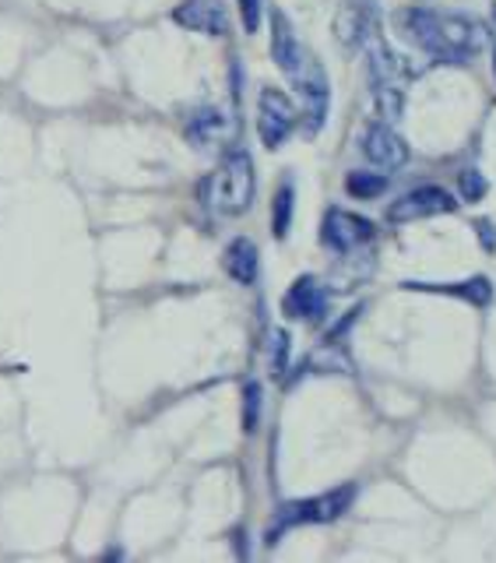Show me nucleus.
Instances as JSON below:
<instances>
[{
    "mask_svg": "<svg viewBox=\"0 0 496 563\" xmlns=\"http://www.w3.org/2000/svg\"><path fill=\"white\" fill-rule=\"evenodd\" d=\"M352 497H356V486H339V489H331V493H321V497L286 504V507L278 510V521L268 528V545H275L278 536L286 532V528L339 521V518L345 515V510L352 507Z\"/></svg>",
    "mask_w": 496,
    "mask_h": 563,
    "instance_id": "4",
    "label": "nucleus"
},
{
    "mask_svg": "<svg viewBox=\"0 0 496 563\" xmlns=\"http://www.w3.org/2000/svg\"><path fill=\"white\" fill-rule=\"evenodd\" d=\"M299 123V110L293 106V99L278 88H264L257 99V134L268 148H282L286 137L296 131Z\"/></svg>",
    "mask_w": 496,
    "mask_h": 563,
    "instance_id": "7",
    "label": "nucleus"
},
{
    "mask_svg": "<svg viewBox=\"0 0 496 563\" xmlns=\"http://www.w3.org/2000/svg\"><path fill=\"white\" fill-rule=\"evenodd\" d=\"M363 155L370 166L392 173L409 163V145H405V137L392 128V123L381 120V123H370L363 131Z\"/></svg>",
    "mask_w": 496,
    "mask_h": 563,
    "instance_id": "10",
    "label": "nucleus"
},
{
    "mask_svg": "<svg viewBox=\"0 0 496 563\" xmlns=\"http://www.w3.org/2000/svg\"><path fill=\"white\" fill-rule=\"evenodd\" d=\"M475 229H480V240H483V246H489V251H496V233H493V222L480 219V222H475Z\"/></svg>",
    "mask_w": 496,
    "mask_h": 563,
    "instance_id": "23",
    "label": "nucleus"
},
{
    "mask_svg": "<svg viewBox=\"0 0 496 563\" xmlns=\"http://www.w3.org/2000/svg\"><path fill=\"white\" fill-rule=\"evenodd\" d=\"M363 49H366L370 92H374L377 113L384 117V123H392L405 113V85L412 81L416 67H409V60L398 57V53L381 40V32Z\"/></svg>",
    "mask_w": 496,
    "mask_h": 563,
    "instance_id": "2",
    "label": "nucleus"
},
{
    "mask_svg": "<svg viewBox=\"0 0 496 563\" xmlns=\"http://www.w3.org/2000/svg\"><path fill=\"white\" fill-rule=\"evenodd\" d=\"M458 208V198L444 187H416L409 194H401V198L387 208V222H419V219H433V216H448V211Z\"/></svg>",
    "mask_w": 496,
    "mask_h": 563,
    "instance_id": "8",
    "label": "nucleus"
},
{
    "mask_svg": "<svg viewBox=\"0 0 496 563\" xmlns=\"http://www.w3.org/2000/svg\"><path fill=\"white\" fill-rule=\"evenodd\" d=\"M381 32L377 0H342L334 14V40L345 49H363Z\"/></svg>",
    "mask_w": 496,
    "mask_h": 563,
    "instance_id": "6",
    "label": "nucleus"
},
{
    "mask_svg": "<svg viewBox=\"0 0 496 563\" xmlns=\"http://www.w3.org/2000/svg\"><path fill=\"white\" fill-rule=\"evenodd\" d=\"M257 419H261V384L251 380V384L243 387V430L254 433Z\"/></svg>",
    "mask_w": 496,
    "mask_h": 563,
    "instance_id": "19",
    "label": "nucleus"
},
{
    "mask_svg": "<svg viewBox=\"0 0 496 563\" xmlns=\"http://www.w3.org/2000/svg\"><path fill=\"white\" fill-rule=\"evenodd\" d=\"M395 22L405 40L440 64H469L489 40L486 25L475 22L469 14L409 8V11H398Z\"/></svg>",
    "mask_w": 496,
    "mask_h": 563,
    "instance_id": "1",
    "label": "nucleus"
},
{
    "mask_svg": "<svg viewBox=\"0 0 496 563\" xmlns=\"http://www.w3.org/2000/svg\"><path fill=\"white\" fill-rule=\"evenodd\" d=\"M173 22L187 32H201V35L229 32V14H225L222 0H180L173 11Z\"/></svg>",
    "mask_w": 496,
    "mask_h": 563,
    "instance_id": "12",
    "label": "nucleus"
},
{
    "mask_svg": "<svg viewBox=\"0 0 496 563\" xmlns=\"http://www.w3.org/2000/svg\"><path fill=\"white\" fill-rule=\"evenodd\" d=\"M254 190H257V176H254V158L243 148L229 152L219 169L201 184V198L222 216H243L246 208L254 205Z\"/></svg>",
    "mask_w": 496,
    "mask_h": 563,
    "instance_id": "3",
    "label": "nucleus"
},
{
    "mask_svg": "<svg viewBox=\"0 0 496 563\" xmlns=\"http://www.w3.org/2000/svg\"><path fill=\"white\" fill-rule=\"evenodd\" d=\"M324 243L331 246V251L339 254H352L360 251V246H366L370 240L377 236V225L356 216V211H345V208H331L324 216Z\"/></svg>",
    "mask_w": 496,
    "mask_h": 563,
    "instance_id": "9",
    "label": "nucleus"
},
{
    "mask_svg": "<svg viewBox=\"0 0 496 563\" xmlns=\"http://www.w3.org/2000/svg\"><path fill=\"white\" fill-rule=\"evenodd\" d=\"M286 363H289V334L286 331H275L272 334V374H286Z\"/></svg>",
    "mask_w": 496,
    "mask_h": 563,
    "instance_id": "21",
    "label": "nucleus"
},
{
    "mask_svg": "<svg viewBox=\"0 0 496 563\" xmlns=\"http://www.w3.org/2000/svg\"><path fill=\"white\" fill-rule=\"evenodd\" d=\"M345 190L352 194V198L370 201V198H377V194L387 190V176L384 173H349Z\"/></svg>",
    "mask_w": 496,
    "mask_h": 563,
    "instance_id": "17",
    "label": "nucleus"
},
{
    "mask_svg": "<svg viewBox=\"0 0 496 563\" xmlns=\"http://www.w3.org/2000/svg\"><path fill=\"white\" fill-rule=\"evenodd\" d=\"M233 137H236V120L229 113H222V110H216V106L198 110L187 123V141H190V145L205 148V152L233 145Z\"/></svg>",
    "mask_w": 496,
    "mask_h": 563,
    "instance_id": "11",
    "label": "nucleus"
},
{
    "mask_svg": "<svg viewBox=\"0 0 496 563\" xmlns=\"http://www.w3.org/2000/svg\"><path fill=\"white\" fill-rule=\"evenodd\" d=\"M493 70H496V53H493Z\"/></svg>",
    "mask_w": 496,
    "mask_h": 563,
    "instance_id": "24",
    "label": "nucleus"
},
{
    "mask_svg": "<svg viewBox=\"0 0 496 563\" xmlns=\"http://www.w3.org/2000/svg\"><path fill=\"white\" fill-rule=\"evenodd\" d=\"M304 57H307V49H304V43L296 40L289 18L282 11H272V60L278 64V70L289 78Z\"/></svg>",
    "mask_w": 496,
    "mask_h": 563,
    "instance_id": "14",
    "label": "nucleus"
},
{
    "mask_svg": "<svg viewBox=\"0 0 496 563\" xmlns=\"http://www.w3.org/2000/svg\"><path fill=\"white\" fill-rule=\"evenodd\" d=\"M405 289H433V292H451V296H462L475 307H489L493 303V282L489 278H469V282H458V286H430V282H405Z\"/></svg>",
    "mask_w": 496,
    "mask_h": 563,
    "instance_id": "16",
    "label": "nucleus"
},
{
    "mask_svg": "<svg viewBox=\"0 0 496 563\" xmlns=\"http://www.w3.org/2000/svg\"><path fill=\"white\" fill-rule=\"evenodd\" d=\"M282 310H286V317H293V321H321L328 310V292L313 275H304L289 286L286 299H282Z\"/></svg>",
    "mask_w": 496,
    "mask_h": 563,
    "instance_id": "13",
    "label": "nucleus"
},
{
    "mask_svg": "<svg viewBox=\"0 0 496 563\" xmlns=\"http://www.w3.org/2000/svg\"><path fill=\"white\" fill-rule=\"evenodd\" d=\"M458 190H462V198H465V201H480L483 194H486V176H483V173H475V169L458 173Z\"/></svg>",
    "mask_w": 496,
    "mask_h": 563,
    "instance_id": "20",
    "label": "nucleus"
},
{
    "mask_svg": "<svg viewBox=\"0 0 496 563\" xmlns=\"http://www.w3.org/2000/svg\"><path fill=\"white\" fill-rule=\"evenodd\" d=\"M293 225V184H282L275 194V208H272V229L275 240H286Z\"/></svg>",
    "mask_w": 496,
    "mask_h": 563,
    "instance_id": "18",
    "label": "nucleus"
},
{
    "mask_svg": "<svg viewBox=\"0 0 496 563\" xmlns=\"http://www.w3.org/2000/svg\"><path fill=\"white\" fill-rule=\"evenodd\" d=\"M261 0H240V18H243V29L246 32H257L261 29Z\"/></svg>",
    "mask_w": 496,
    "mask_h": 563,
    "instance_id": "22",
    "label": "nucleus"
},
{
    "mask_svg": "<svg viewBox=\"0 0 496 563\" xmlns=\"http://www.w3.org/2000/svg\"><path fill=\"white\" fill-rule=\"evenodd\" d=\"M222 268L225 275L240 282V286H254L257 282V272H261V254H257V243L246 240V236H236L233 243L225 246L222 254Z\"/></svg>",
    "mask_w": 496,
    "mask_h": 563,
    "instance_id": "15",
    "label": "nucleus"
},
{
    "mask_svg": "<svg viewBox=\"0 0 496 563\" xmlns=\"http://www.w3.org/2000/svg\"><path fill=\"white\" fill-rule=\"evenodd\" d=\"M293 88L299 92V99H304V120H307V134H317L324 128L328 120V106H331V85H328V75L321 60L313 57V53H307L304 60H299V67L289 75Z\"/></svg>",
    "mask_w": 496,
    "mask_h": 563,
    "instance_id": "5",
    "label": "nucleus"
}]
</instances>
